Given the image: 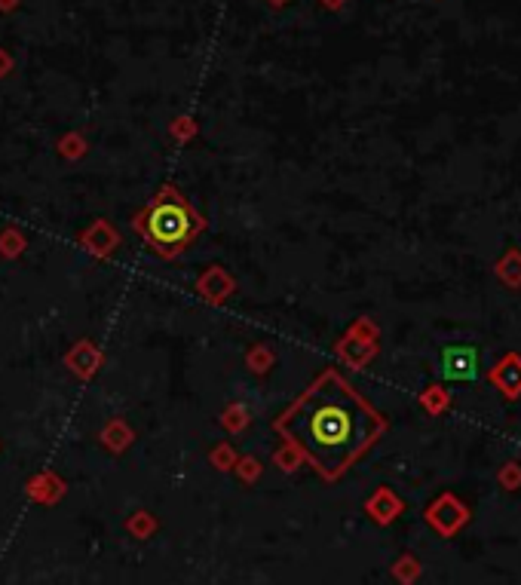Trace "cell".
I'll use <instances>...</instances> for the list:
<instances>
[{
  "mask_svg": "<svg viewBox=\"0 0 521 585\" xmlns=\"http://www.w3.org/2000/svg\"><path fill=\"white\" fill-rule=\"evenodd\" d=\"M384 429V420L338 374L322 371L276 417V432L322 475L344 472Z\"/></svg>",
  "mask_w": 521,
  "mask_h": 585,
  "instance_id": "obj_1",
  "label": "cell"
},
{
  "mask_svg": "<svg viewBox=\"0 0 521 585\" xmlns=\"http://www.w3.org/2000/svg\"><path fill=\"white\" fill-rule=\"evenodd\" d=\"M132 227L154 255L175 258L203 233L206 221L175 184H163L151 203L132 218Z\"/></svg>",
  "mask_w": 521,
  "mask_h": 585,
  "instance_id": "obj_2",
  "label": "cell"
},
{
  "mask_svg": "<svg viewBox=\"0 0 521 585\" xmlns=\"http://www.w3.org/2000/svg\"><path fill=\"white\" fill-rule=\"evenodd\" d=\"M482 368V353L476 344H451L442 350V377L445 380H457V383H469L479 377Z\"/></svg>",
  "mask_w": 521,
  "mask_h": 585,
  "instance_id": "obj_3",
  "label": "cell"
}]
</instances>
